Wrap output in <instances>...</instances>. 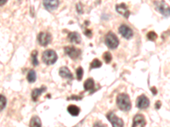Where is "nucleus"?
I'll list each match as a JSON object with an SVG mask.
<instances>
[{"label":"nucleus","instance_id":"4","mask_svg":"<svg viewBox=\"0 0 170 127\" xmlns=\"http://www.w3.org/2000/svg\"><path fill=\"white\" fill-rule=\"evenodd\" d=\"M106 118L111 122L112 127H123V120L118 118L113 112H110L106 115Z\"/></svg>","mask_w":170,"mask_h":127},{"label":"nucleus","instance_id":"5","mask_svg":"<svg viewBox=\"0 0 170 127\" xmlns=\"http://www.w3.org/2000/svg\"><path fill=\"white\" fill-rule=\"evenodd\" d=\"M64 51L67 53V55L72 58V59H76L80 56L81 54V50L75 48L73 46H68V47H65L64 48Z\"/></svg>","mask_w":170,"mask_h":127},{"label":"nucleus","instance_id":"7","mask_svg":"<svg viewBox=\"0 0 170 127\" xmlns=\"http://www.w3.org/2000/svg\"><path fill=\"white\" fill-rule=\"evenodd\" d=\"M118 32L123 36V37H124L126 39H130L134 35L133 30L130 28L129 25H121L118 29Z\"/></svg>","mask_w":170,"mask_h":127},{"label":"nucleus","instance_id":"17","mask_svg":"<svg viewBox=\"0 0 170 127\" xmlns=\"http://www.w3.org/2000/svg\"><path fill=\"white\" fill-rule=\"evenodd\" d=\"M94 86H95V81L92 78L87 79L86 82H84V85H83L85 91H91L94 88Z\"/></svg>","mask_w":170,"mask_h":127},{"label":"nucleus","instance_id":"1","mask_svg":"<svg viewBox=\"0 0 170 127\" xmlns=\"http://www.w3.org/2000/svg\"><path fill=\"white\" fill-rule=\"evenodd\" d=\"M116 103L117 106L119 107L121 110L123 111H129L131 109V102L130 99L127 94L121 93L116 98Z\"/></svg>","mask_w":170,"mask_h":127},{"label":"nucleus","instance_id":"10","mask_svg":"<svg viewBox=\"0 0 170 127\" xmlns=\"http://www.w3.org/2000/svg\"><path fill=\"white\" fill-rule=\"evenodd\" d=\"M157 8L159 10V12L164 16H168L169 15V8L164 2H156L155 3Z\"/></svg>","mask_w":170,"mask_h":127},{"label":"nucleus","instance_id":"24","mask_svg":"<svg viewBox=\"0 0 170 127\" xmlns=\"http://www.w3.org/2000/svg\"><path fill=\"white\" fill-rule=\"evenodd\" d=\"M103 57L106 64H110V63H111V61H112V56L110 52H106V53H104Z\"/></svg>","mask_w":170,"mask_h":127},{"label":"nucleus","instance_id":"29","mask_svg":"<svg viewBox=\"0 0 170 127\" xmlns=\"http://www.w3.org/2000/svg\"><path fill=\"white\" fill-rule=\"evenodd\" d=\"M151 92L153 93L154 95H156L158 93V91H157V88L156 87H151Z\"/></svg>","mask_w":170,"mask_h":127},{"label":"nucleus","instance_id":"20","mask_svg":"<svg viewBox=\"0 0 170 127\" xmlns=\"http://www.w3.org/2000/svg\"><path fill=\"white\" fill-rule=\"evenodd\" d=\"M102 65V63L100 60H99L98 58H95L93 61H92L91 65H90V69H97V68H100Z\"/></svg>","mask_w":170,"mask_h":127},{"label":"nucleus","instance_id":"22","mask_svg":"<svg viewBox=\"0 0 170 127\" xmlns=\"http://www.w3.org/2000/svg\"><path fill=\"white\" fill-rule=\"evenodd\" d=\"M6 102H7V100H6V98L3 96V95L0 94V111L3 110L5 106H6Z\"/></svg>","mask_w":170,"mask_h":127},{"label":"nucleus","instance_id":"23","mask_svg":"<svg viewBox=\"0 0 170 127\" xmlns=\"http://www.w3.org/2000/svg\"><path fill=\"white\" fill-rule=\"evenodd\" d=\"M147 38L150 41H156L158 39V34L155 32H150L147 33Z\"/></svg>","mask_w":170,"mask_h":127},{"label":"nucleus","instance_id":"2","mask_svg":"<svg viewBox=\"0 0 170 127\" xmlns=\"http://www.w3.org/2000/svg\"><path fill=\"white\" fill-rule=\"evenodd\" d=\"M43 61L45 63L46 65H54V63L56 62L58 56L57 53H55V51L54 50H46L43 53Z\"/></svg>","mask_w":170,"mask_h":127},{"label":"nucleus","instance_id":"6","mask_svg":"<svg viewBox=\"0 0 170 127\" xmlns=\"http://www.w3.org/2000/svg\"><path fill=\"white\" fill-rule=\"evenodd\" d=\"M52 37L49 32H40L37 36V41L41 46H47L50 43Z\"/></svg>","mask_w":170,"mask_h":127},{"label":"nucleus","instance_id":"16","mask_svg":"<svg viewBox=\"0 0 170 127\" xmlns=\"http://www.w3.org/2000/svg\"><path fill=\"white\" fill-rule=\"evenodd\" d=\"M67 111H68V113L71 115H72V116H78L79 115V113H80V109L78 106L71 104V105L68 106Z\"/></svg>","mask_w":170,"mask_h":127},{"label":"nucleus","instance_id":"26","mask_svg":"<svg viewBox=\"0 0 170 127\" xmlns=\"http://www.w3.org/2000/svg\"><path fill=\"white\" fill-rule=\"evenodd\" d=\"M84 33H85V35H86L87 37H92V31H90V30H88V29H86V30L84 31Z\"/></svg>","mask_w":170,"mask_h":127},{"label":"nucleus","instance_id":"28","mask_svg":"<svg viewBox=\"0 0 170 127\" xmlns=\"http://www.w3.org/2000/svg\"><path fill=\"white\" fill-rule=\"evenodd\" d=\"M161 106H162V102H160V101H158V102H156V105H155L156 109H159L161 108Z\"/></svg>","mask_w":170,"mask_h":127},{"label":"nucleus","instance_id":"21","mask_svg":"<svg viewBox=\"0 0 170 127\" xmlns=\"http://www.w3.org/2000/svg\"><path fill=\"white\" fill-rule=\"evenodd\" d=\"M31 57H32V61H33V65L34 66L38 65L39 62H38V60H37V51H36V50L33 51V53H32V55H31Z\"/></svg>","mask_w":170,"mask_h":127},{"label":"nucleus","instance_id":"13","mask_svg":"<svg viewBox=\"0 0 170 127\" xmlns=\"http://www.w3.org/2000/svg\"><path fill=\"white\" fill-rule=\"evenodd\" d=\"M59 74L63 78H67V79H69V80L73 79V75H72L71 72L67 67H61L60 69V70H59Z\"/></svg>","mask_w":170,"mask_h":127},{"label":"nucleus","instance_id":"15","mask_svg":"<svg viewBox=\"0 0 170 127\" xmlns=\"http://www.w3.org/2000/svg\"><path fill=\"white\" fill-rule=\"evenodd\" d=\"M68 39L71 42H74L77 44H79L82 39H81V36L79 35V33L73 32H70L68 34Z\"/></svg>","mask_w":170,"mask_h":127},{"label":"nucleus","instance_id":"12","mask_svg":"<svg viewBox=\"0 0 170 127\" xmlns=\"http://www.w3.org/2000/svg\"><path fill=\"white\" fill-rule=\"evenodd\" d=\"M145 119L142 115H136L134 118L133 126L132 127H145Z\"/></svg>","mask_w":170,"mask_h":127},{"label":"nucleus","instance_id":"27","mask_svg":"<svg viewBox=\"0 0 170 127\" xmlns=\"http://www.w3.org/2000/svg\"><path fill=\"white\" fill-rule=\"evenodd\" d=\"M93 127H106V125L102 123H100V122H96Z\"/></svg>","mask_w":170,"mask_h":127},{"label":"nucleus","instance_id":"18","mask_svg":"<svg viewBox=\"0 0 170 127\" xmlns=\"http://www.w3.org/2000/svg\"><path fill=\"white\" fill-rule=\"evenodd\" d=\"M30 127H42V122L38 116H33L30 121Z\"/></svg>","mask_w":170,"mask_h":127},{"label":"nucleus","instance_id":"8","mask_svg":"<svg viewBox=\"0 0 170 127\" xmlns=\"http://www.w3.org/2000/svg\"><path fill=\"white\" fill-rule=\"evenodd\" d=\"M150 105V100L147 97H145V95H141L138 99H137L136 106L140 109H145L146 108H148Z\"/></svg>","mask_w":170,"mask_h":127},{"label":"nucleus","instance_id":"31","mask_svg":"<svg viewBox=\"0 0 170 127\" xmlns=\"http://www.w3.org/2000/svg\"><path fill=\"white\" fill-rule=\"evenodd\" d=\"M7 3V1L6 0H0V6H2V5H4Z\"/></svg>","mask_w":170,"mask_h":127},{"label":"nucleus","instance_id":"14","mask_svg":"<svg viewBox=\"0 0 170 127\" xmlns=\"http://www.w3.org/2000/svg\"><path fill=\"white\" fill-rule=\"evenodd\" d=\"M46 91V86H42L40 88H35L33 89V91L32 92V99L33 100L34 102L37 101L38 98L40 97V95Z\"/></svg>","mask_w":170,"mask_h":127},{"label":"nucleus","instance_id":"25","mask_svg":"<svg viewBox=\"0 0 170 127\" xmlns=\"http://www.w3.org/2000/svg\"><path fill=\"white\" fill-rule=\"evenodd\" d=\"M83 69L82 67H78V70H77V78L78 81H81L83 79Z\"/></svg>","mask_w":170,"mask_h":127},{"label":"nucleus","instance_id":"9","mask_svg":"<svg viewBox=\"0 0 170 127\" xmlns=\"http://www.w3.org/2000/svg\"><path fill=\"white\" fill-rule=\"evenodd\" d=\"M116 12L119 13L120 15H122L125 18H129L130 15V11L128 8V6L124 4V3H122V4H116Z\"/></svg>","mask_w":170,"mask_h":127},{"label":"nucleus","instance_id":"11","mask_svg":"<svg viewBox=\"0 0 170 127\" xmlns=\"http://www.w3.org/2000/svg\"><path fill=\"white\" fill-rule=\"evenodd\" d=\"M43 6L45 8L49 11H53L54 9L58 8L59 6V1L57 0H46L43 1Z\"/></svg>","mask_w":170,"mask_h":127},{"label":"nucleus","instance_id":"30","mask_svg":"<svg viewBox=\"0 0 170 127\" xmlns=\"http://www.w3.org/2000/svg\"><path fill=\"white\" fill-rule=\"evenodd\" d=\"M77 7H78V13L82 14V13H83V10H82V8L80 7V4H77Z\"/></svg>","mask_w":170,"mask_h":127},{"label":"nucleus","instance_id":"19","mask_svg":"<svg viewBox=\"0 0 170 127\" xmlns=\"http://www.w3.org/2000/svg\"><path fill=\"white\" fill-rule=\"evenodd\" d=\"M36 79H37V74H36L35 70H31L27 74V81L30 83H34L36 82Z\"/></svg>","mask_w":170,"mask_h":127},{"label":"nucleus","instance_id":"3","mask_svg":"<svg viewBox=\"0 0 170 127\" xmlns=\"http://www.w3.org/2000/svg\"><path fill=\"white\" fill-rule=\"evenodd\" d=\"M106 44L111 49H116L117 46L119 45V40L116 35L112 32H109L106 36Z\"/></svg>","mask_w":170,"mask_h":127}]
</instances>
